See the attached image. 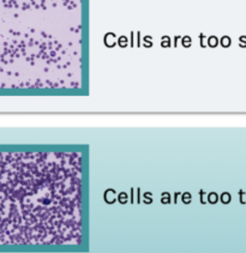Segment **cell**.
I'll return each instance as SVG.
<instances>
[{"instance_id": "cell-11", "label": "cell", "mask_w": 246, "mask_h": 253, "mask_svg": "<svg viewBox=\"0 0 246 253\" xmlns=\"http://www.w3.org/2000/svg\"><path fill=\"white\" fill-rule=\"evenodd\" d=\"M152 39L151 38H149V36H147V38H144V46L146 47H150V46H152V42H149V41H151Z\"/></svg>"}, {"instance_id": "cell-10", "label": "cell", "mask_w": 246, "mask_h": 253, "mask_svg": "<svg viewBox=\"0 0 246 253\" xmlns=\"http://www.w3.org/2000/svg\"><path fill=\"white\" fill-rule=\"evenodd\" d=\"M163 40V42H161V46H163V47H168V46H171V40H169V38H167V36H165V38L162 39Z\"/></svg>"}, {"instance_id": "cell-1", "label": "cell", "mask_w": 246, "mask_h": 253, "mask_svg": "<svg viewBox=\"0 0 246 253\" xmlns=\"http://www.w3.org/2000/svg\"><path fill=\"white\" fill-rule=\"evenodd\" d=\"M220 198H221V202L223 204H228L232 201L231 193H228V192H223Z\"/></svg>"}, {"instance_id": "cell-9", "label": "cell", "mask_w": 246, "mask_h": 253, "mask_svg": "<svg viewBox=\"0 0 246 253\" xmlns=\"http://www.w3.org/2000/svg\"><path fill=\"white\" fill-rule=\"evenodd\" d=\"M118 43H119L120 47H126L127 39L125 38V36H121V38H119V40H118Z\"/></svg>"}, {"instance_id": "cell-3", "label": "cell", "mask_w": 246, "mask_h": 253, "mask_svg": "<svg viewBox=\"0 0 246 253\" xmlns=\"http://www.w3.org/2000/svg\"><path fill=\"white\" fill-rule=\"evenodd\" d=\"M220 43H221L222 47H230L231 46V39L228 38V36H223Z\"/></svg>"}, {"instance_id": "cell-5", "label": "cell", "mask_w": 246, "mask_h": 253, "mask_svg": "<svg viewBox=\"0 0 246 253\" xmlns=\"http://www.w3.org/2000/svg\"><path fill=\"white\" fill-rule=\"evenodd\" d=\"M161 202H162V203H171V195H169L168 192L163 193Z\"/></svg>"}, {"instance_id": "cell-4", "label": "cell", "mask_w": 246, "mask_h": 253, "mask_svg": "<svg viewBox=\"0 0 246 253\" xmlns=\"http://www.w3.org/2000/svg\"><path fill=\"white\" fill-rule=\"evenodd\" d=\"M217 43H219V40H217V38H215V36H210L208 40V44L210 47H216Z\"/></svg>"}, {"instance_id": "cell-8", "label": "cell", "mask_w": 246, "mask_h": 253, "mask_svg": "<svg viewBox=\"0 0 246 253\" xmlns=\"http://www.w3.org/2000/svg\"><path fill=\"white\" fill-rule=\"evenodd\" d=\"M118 199H119V202L121 204H125L126 202H127V195L125 192H121L120 195H119V197H118Z\"/></svg>"}, {"instance_id": "cell-6", "label": "cell", "mask_w": 246, "mask_h": 253, "mask_svg": "<svg viewBox=\"0 0 246 253\" xmlns=\"http://www.w3.org/2000/svg\"><path fill=\"white\" fill-rule=\"evenodd\" d=\"M191 193H189V192H185L183 195V202L184 203H186V204H189L191 202Z\"/></svg>"}, {"instance_id": "cell-12", "label": "cell", "mask_w": 246, "mask_h": 253, "mask_svg": "<svg viewBox=\"0 0 246 253\" xmlns=\"http://www.w3.org/2000/svg\"><path fill=\"white\" fill-rule=\"evenodd\" d=\"M239 41H240L239 46L243 47V48H245L246 47V36H242V38L239 39Z\"/></svg>"}, {"instance_id": "cell-2", "label": "cell", "mask_w": 246, "mask_h": 253, "mask_svg": "<svg viewBox=\"0 0 246 253\" xmlns=\"http://www.w3.org/2000/svg\"><path fill=\"white\" fill-rule=\"evenodd\" d=\"M217 201H219V196H217V193H215V192L209 193V195H208V202H209V203L215 204V203H217Z\"/></svg>"}, {"instance_id": "cell-13", "label": "cell", "mask_w": 246, "mask_h": 253, "mask_svg": "<svg viewBox=\"0 0 246 253\" xmlns=\"http://www.w3.org/2000/svg\"><path fill=\"white\" fill-rule=\"evenodd\" d=\"M131 203H134V188H131Z\"/></svg>"}, {"instance_id": "cell-7", "label": "cell", "mask_w": 246, "mask_h": 253, "mask_svg": "<svg viewBox=\"0 0 246 253\" xmlns=\"http://www.w3.org/2000/svg\"><path fill=\"white\" fill-rule=\"evenodd\" d=\"M191 42H192V40H191V38H189V36H185V38H183V46L184 47H190L191 46Z\"/></svg>"}]
</instances>
